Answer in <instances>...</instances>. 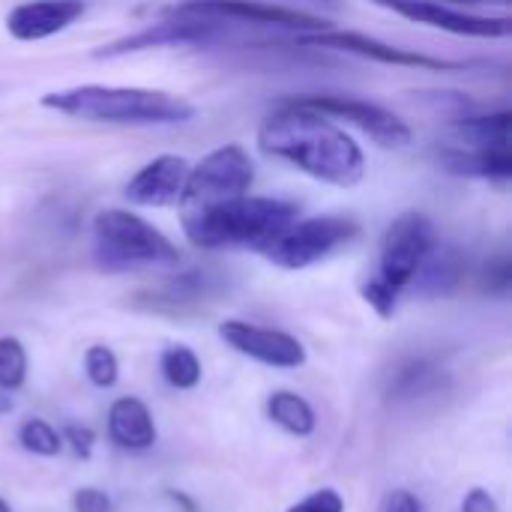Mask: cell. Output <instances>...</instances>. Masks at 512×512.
Returning <instances> with one entry per match:
<instances>
[{"label":"cell","mask_w":512,"mask_h":512,"mask_svg":"<svg viewBox=\"0 0 512 512\" xmlns=\"http://www.w3.org/2000/svg\"><path fill=\"white\" fill-rule=\"evenodd\" d=\"M258 147L327 186L351 189L366 174V156L345 129L288 99L261 123Z\"/></svg>","instance_id":"6da1fadb"},{"label":"cell","mask_w":512,"mask_h":512,"mask_svg":"<svg viewBox=\"0 0 512 512\" xmlns=\"http://www.w3.org/2000/svg\"><path fill=\"white\" fill-rule=\"evenodd\" d=\"M42 108L66 114L84 123L111 126H180L195 120L198 108L183 96L147 87H114V84H78L45 93Z\"/></svg>","instance_id":"7a4b0ae2"},{"label":"cell","mask_w":512,"mask_h":512,"mask_svg":"<svg viewBox=\"0 0 512 512\" xmlns=\"http://www.w3.org/2000/svg\"><path fill=\"white\" fill-rule=\"evenodd\" d=\"M297 204L264 195H237L198 210H183L180 225L189 243L201 249H231L252 246L261 249L282 228L297 222Z\"/></svg>","instance_id":"3957f363"},{"label":"cell","mask_w":512,"mask_h":512,"mask_svg":"<svg viewBox=\"0 0 512 512\" xmlns=\"http://www.w3.org/2000/svg\"><path fill=\"white\" fill-rule=\"evenodd\" d=\"M93 255L105 270L180 264V249L156 225L117 207L93 219Z\"/></svg>","instance_id":"277c9868"},{"label":"cell","mask_w":512,"mask_h":512,"mask_svg":"<svg viewBox=\"0 0 512 512\" xmlns=\"http://www.w3.org/2000/svg\"><path fill=\"white\" fill-rule=\"evenodd\" d=\"M357 234L360 225L351 216H312L303 222H291L276 237H270L258 252L282 270H303L327 258L333 249L351 243Z\"/></svg>","instance_id":"5b68a950"},{"label":"cell","mask_w":512,"mask_h":512,"mask_svg":"<svg viewBox=\"0 0 512 512\" xmlns=\"http://www.w3.org/2000/svg\"><path fill=\"white\" fill-rule=\"evenodd\" d=\"M252 183H255V165L243 150V144H222L210 150L198 165H189L183 195L177 201L180 213L246 195Z\"/></svg>","instance_id":"8992f818"},{"label":"cell","mask_w":512,"mask_h":512,"mask_svg":"<svg viewBox=\"0 0 512 512\" xmlns=\"http://www.w3.org/2000/svg\"><path fill=\"white\" fill-rule=\"evenodd\" d=\"M165 15H186V18H207V21H240V24H261V27H282L300 33L327 30L324 18H315L300 9L264 3V0H177L165 9Z\"/></svg>","instance_id":"52a82bcc"},{"label":"cell","mask_w":512,"mask_h":512,"mask_svg":"<svg viewBox=\"0 0 512 512\" xmlns=\"http://www.w3.org/2000/svg\"><path fill=\"white\" fill-rule=\"evenodd\" d=\"M300 108L318 111L330 120H345L351 126H357L360 132H366L378 147H405L411 144V126L393 114L384 105L366 102V99H354V96H336V93H315V96H294L288 99Z\"/></svg>","instance_id":"ba28073f"},{"label":"cell","mask_w":512,"mask_h":512,"mask_svg":"<svg viewBox=\"0 0 512 512\" xmlns=\"http://www.w3.org/2000/svg\"><path fill=\"white\" fill-rule=\"evenodd\" d=\"M435 246V225L426 213H402L390 222L381 240V279L393 288H408L417 279L426 255Z\"/></svg>","instance_id":"9c48e42d"},{"label":"cell","mask_w":512,"mask_h":512,"mask_svg":"<svg viewBox=\"0 0 512 512\" xmlns=\"http://www.w3.org/2000/svg\"><path fill=\"white\" fill-rule=\"evenodd\" d=\"M300 45H315V48H330V51H345V54H357L375 63H387V66H405V69H426V72H456L465 69L462 60H444V57H429L411 48H399L390 45L384 39L366 36V33H354V30H318V33H300L297 36Z\"/></svg>","instance_id":"30bf717a"},{"label":"cell","mask_w":512,"mask_h":512,"mask_svg":"<svg viewBox=\"0 0 512 512\" xmlns=\"http://www.w3.org/2000/svg\"><path fill=\"white\" fill-rule=\"evenodd\" d=\"M408 21L453 33V36H474V39H507L512 33V18L507 15H474L462 12L450 3L438 0H372Z\"/></svg>","instance_id":"8fae6325"},{"label":"cell","mask_w":512,"mask_h":512,"mask_svg":"<svg viewBox=\"0 0 512 512\" xmlns=\"http://www.w3.org/2000/svg\"><path fill=\"white\" fill-rule=\"evenodd\" d=\"M225 30L219 21H207V18H186V15H168L156 24L141 27L138 33H129L123 39H114L108 45H102L99 51H93V57L108 60V57H123V54H138V51H150V48H168V45H207L213 39H219Z\"/></svg>","instance_id":"7c38bea8"},{"label":"cell","mask_w":512,"mask_h":512,"mask_svg":"<svg viewBox=\"0 0 512 512\" xmlns=\"http://www.w3.org/2000/svg\"><path fill=\"white\" fill-rule=\"evenodd\" d=\"M219 336L222 342H228L237 354L252 357L264 366L273 369H300L306 363V348L297 336L285 333V330H270V327H258L249 321H222L219 324Z\"/></svg>","instance_id":"4fadbf2b"},{"label":"cell","mask_w":512,"mask_h":512,"mask_svg":"<svg viewBox=\"0 0 512 512\" xmlns=\"http://www.w3.org/2000/svg\"><path fill=\"white\" fill-rule=\"evenodd\" d=\"M84 12L87 0H24L9 9L6 30L18 42H42L72 27Z\"/></svg>","instance_id":"5bb4252c"},{"label":"cell","mask_w":512,"mask_h":512,"mask_svg":"<svg viewBox=\"0 0 512 512\" xmlns=\"http://www.w3.org/2000/svg\"><path fill=\"white\" fill-rule=\"evenodd\" d=\"M186 174L189 162L183 156H156L126 183V201L135 207H174L183 195Z\"/></svg>","instance_id":"9a60e30c"},{"label":"cell","mask_w":512,"mask_h":512,"mask_svg":"<svg viewBox=\"0 0 512 512\" xmlns=\"http://www.w3.org/2000/svg\"><path fill=\"white\" fill-rule=\"evenodd\" d=\"M108 435L123 450H132V453L150 450L156 444V423H153L150 408L135 396L117 399L108 411Z\"/></svg>","instance_id":"2e32d148"},{"label":"cell","mask_w":512,"mask_h":512,"mask_svg":"<svg viewBox=\"0 0 512 512\" xmlns=\"http://www.w3.org/2000/svg\"><path fill=\"white\" fill-rule=\"evenodd\" d=\"M441 165L459 177H480L492 183H507L512 177L510 147H468L441 153Z\"/></svg>","instance_id":"e0dca14e"},{"label":"cell","mask_w":512,"mask_h":512,"mask_svg":"<svg viewBox=\"0 0 512 512\" xmlns=\"http://www.w3.org/2000/svg\"><path fill=\"white\" fill-rule=\"evenodd\" d=\"M267 417L279 429H285L288 435H297V438H309L315 432V426H318L315 408L303 396H297L291 390L270 393V399H267Z\"/></svg>","instance_id":"ac0fdd59"},{"label":"cell","mask_w":512,"mask_h":512,"mask_svg":"<svg viewBox=\"0 0 512 512\" xmlns=\"http://www.w3.org/2000/svg\"><path fill=\"white\" fill-rule=\"evenodd\" d=\"M417 276L423 279V288L429 294H447L459 285V279L465 276V261L456 249L444 246H432V252L426 255L423 267L417 270Z\"/></svg>","instance_id":"d6986e66"},{"label":"cell","mask_w":512,"mask_h":512,"mask_svg":"<svg viewBox=\"0 0 512 512\" xmlns=\"http://www.w3.org/2000/svg\"><path fill=\"white\" fill-rule=\"evenodd\" d=\"M510 111L480 114V117H462L456 123V135L468 147H510Z\"/></svg>","instance_id":"ffe728a7"},{"label":"cell","mask_w":512,"mask_h":512,"mask_svg":"<svg viewBox=\"0 0 512 512\" xmlns=\"http://www.w3.org/2000/svg\"><path fill=\"white\" fill-rule=\"evenodd\" d=\"M162 375L171 387L177 390H195L201 384V360L192 348L186 345H171L162 351Z\"/></svg>","instance_id":"44dd1931"},{"label":"cell","mask_w":512,"mask_h":512,"mask_svg":"<svg viewBox=\"0 0 512 512\" xmlns=\"http://www.w3.org/2000/svg\"><path fill=\"white\" fill-rule=\"evenodd\" d=\"M435 384H438V369L426 360H411L396 372L390 384V399H414L429 393Z\"/></svg>","instance_id":"7402d4cb"},{"label":"cell","mask_w":512,"mask_h":512,"mask_svg":"<svg viewBox=\"0 0 512 512\" xmlns=\"http://www.w3.org/2000/svg\"><path fill=\"white\" fill-rule=\"evenodd\" d=\"M18 444H21L27 453L45 456V459H54V456L63 453V438H60V432H57L51 423L39 420V417L21 423V429H18Z\"/></svg>","instance_id":"603a6c76"},{"label":"cell","mask_w":512,"mask_h":512,"mask_svg":"<svg viewBox=\"0 0 512 512\" xmlns=\"http://www.w3.org/2000/svg\"><path fill=\"white\" fill-rule=\"evenodd\" d=\"M27 381V351L15 336H0V390L12 393Z\"/></svg>","instance_id":"cb8c5ba5"},{"label":"cell","mask_w":512,"mask_h":512,"mask_svg":"<svg viewBox=\"0 0 512 512\" xmlns=\"http://www.w3.org/2000/svg\"><path fill=\"white\" fill-rule=\"evenodd\" d=\"M84 372L90 378L93 387L99 390H111L120 381V360L111 348L105 345H90L84 354Z\"/></svg>","instance_id":"d4e9b609"},{"label":"cell","mask_w":512,"mask_h":512,"mask_svg":"<svg viewBox=\"0 0 512 512\" xmlns=\"http://www.w3.org/2000/svg\"><path fill=\"white\" fill-rule=\"evenodd\" d=\"M360 294H363V300H366L381 318H393L396 303H399V288H393L390 282H384L381 276H375V279H369V282L360 288Z\"/></svg>","instance_id":"484cf974"},{"label":"cell","mask_w":512,"mask_h":512,"mask_svg":"<svg viewBox=\"0 0 512 512\" xmlns=\"http://www.w3.org/2000/svg\"><path fill=\"white\" fill-rule=\"evenodd\" d=\"M288 512H345V501L336 489H318Z\"/></svg>","instance_id":"4316f807"},{"label":"cell","mask_w":512,"mask_h":512,"mask_svg":"<svg viewBox=\"0 0 512 512\" xmlns=\"http://www.w3.org/2000/svg\"><path fill=\"white\" fill-rule=\"evenodd\" d=\"M63 444L72 447V453L78 459H90L93 456V444H96V432L90 426H78V423H69L63 432H60Z\"/></svg>","instance_id":"83f0119b"},{"label":"cell","mask_w":512,"mask_h":512,"mask_svg":"<svg viewBox=\"0 0 512 512\" xmlns=\"http://www.w3.org/2000/svg\"><path fill=\"white\" fill-rule=\"evenodd\" d=\"M72 510L75 512H111L114 504L108 498V492L102 489H93V486H84L72 495Z\"/></svg>","instance_id":"f1b7e54d"},{"label":"cell","mask_w":512,"mask_h":512,"mask_svg":"<svg viewBox=\"0 0 512 512\" xmlns=\"http://www.w3.org/2000/svg\"><path fill=\"white\" fill-rule=\"evenodd\" d=\"M512 285V264L507 258H498L486 267V276H483V288L492 291V294H507Z\"/></svg>","instance_id":"f546056e"},{"label":"cell","mask_w":512,"mask_h":512,"mask_svg":"<svg viewBox=\"0 0 512 512\" xmlns=\"http://www.w3.org/2000/svg\"><path fill=\"white\" fill-rule=\"evenodd\" d=\"M462 512H501V507L486 489H471L462 501Z\"/></svg>","instance_id":"4dcf8cb0"},{"label":"cell","mask_w":512,"mask_h":512,"mask_svg":"<svg viewBox=\"0 0 512 512\" xmlns=\"http://www.w3.org/2000/svg\"><path fill=\"white\" fill-rule=\"evenodd\" d=\"M384 512H423V504H420V498H417L414 492H408V489H396V492L387 498Z\"/></svg>","instance_id":"1f68e13d"},{"label":"cell","mask_w":512,"mask_h":512,"mask_svg":"<svg viewBox=\"0 0 512 512\" xmlns=\"http://www.w3.org/2000/svg\"><path fill=\"white\" fill-rule=\"evenodd\" d=\"M165 498H168V501H171V504H174V507H177L180 512H198V504H195L189 495H183V492H174V489H168V492H165Z\"/></svg>","instance_id":"d6a6232c"},{"label":"cell","mask_w":512,"mask_h":512,"mask_svg":"<svg viewBox=\"0 0 512 512\" xmlns=\"http://www.w3.org/2000/svg\"><path fill=\"white\" fill-rule=\"evenodd\" d=\"M6 411H12V399L6 390H0V414H6Z\"/></svg>","instance_id":"836d02e7"},{"label":"cell","mask_w":512,"mask_h":512,"mask_svg":"<svg viewBox=\"0 0 512 512\" xmlns=\"http://www.w3.org/2000/svg\"><path fill=\"white\" fill-rule=\"evenodd\" d=\"M441 3H486V0H441ZM498 3H510V0H498Z\"/></svg>","instance_id":"e575fe53"},{"label":"cell","mask_w":512,"mask_h":512,"mask_svg":"<svg viewBox=\"0 0 512 512\" xmlns=\"http://www.w3.org/2000/svg\"><path fill=\"white\" fill-rule=\"evenodd\" d=\"M0 512H12V507H9V504H6L3 498H0Z\"/></svg>","instance_id":"d590c367"}]
</instances>
